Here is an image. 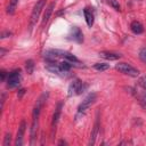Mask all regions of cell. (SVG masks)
Wrapping results in <instances>:
<instances>
[{
  "mask_svg": "<svg viewBox=\"0 0 146 146\" xmlns=\"http://www.w3.org/2000/svg\"><path fill=\"white\" fill-rule=\"evenodd\" d=\"M21 80H22V73H21V70L17 68V70H14L11 72L8 73V76L6 79V82H7V87L13 89V88H16L19 86L21 83Z\"/></svg>",
  "mask_w": 146,
  "mask_h": 146,
  "instance_id": "cell-1",
  "label": "cell"
},
{
  "mask_svg": "<svg viewBox=\"0 0 146 146\" xmlns=\"http://www.w3.org/2000/svg\"><path fill=\"white\" fill-rule=\"evenodd\" d=\"M115 68H116L119 72H121V73H123V74H125V75H129V76L136 78V76L139 75V71H138L137 68H135L133 66H131L130 64H128V63H123V62L117 63V64L115 65Z\"/></svg>",
  "mask_w": 146,
  "mask_h": 146,
  "instance_id": "cell-2",
  "label": "cell"
},
{
  "mask_svg": "<svg viewBox=\"0 0 146 146\" xmlns=\"http://www.w3.org/2000/svg\"><path fill=\"white\" fill-rule=\"evenodd\" d=\"M87 89V84H84L81 80L75 79L71 82V84L68 86V96H73V95H80L82 94L84 90Z\"/></svg>",
  "mask_w": 146,
  "mask_h": 146,
  "instance_id": "cell-3",
  "label": "cell"
},
{
  "mask_svg": "<svg viewBox=\"0 0 146 146\" xmlns=\"http://www.w3.org/2000/svg\"><path fill=\"white\" fill-rule=\"evenodd\" d=\"M46 1L47 0H39L34 5L33 10H32V14H31V19H30V29H32L34 26V24L36 23L39 16H40V13H41V10L43 9V7L46 5Z\"/></svg>",
  "mask_w": 146,
  "mask_h": 146,
  "instance_id": "cell-4",
  "label": "cell"
},
{
  "mask_svg": "<svg viewBox=\"0 0 146 146\" xmlns=\"http://www.w3.org/2000/svg\"><path fill=\"white\" fill-rule=\"evenodd\" d=\"M48 97H49V94H48V92H43V94H42V95H41V96L38 98L36 103H35V106H34V108H33V113H32L33 120L39 119L40 112H41V110H42L43 105L46 104V102H47Z\"/></svg>",
  "mask_w": 146,
  "mask_h": 146,
  "instance_id": "cell-5",
  "label": "cell"
},
{
  "mask_svg": "<svg viewBox=\"0 0 146 146\" xmlns=\"http://www.w3.org/2000/svg\"><path fill=\"white\" fill-rule=\"evenodd\" d=\"M96 97H97V95L95 94V92H90L83 100H82V103L79 105V107H78V113L79 114H83L94 103H95V100H96Z\"/></svg>",
  "mask_w": 146,
  "mask_h": 146,
  "instance_id": "cell-6",
  "label": "cell"
},
{
  "mask_svg": "<svg viewBox=\"0 0 146 146\" xmlns=\"http://www.w3.org/2000/svg\"><path fill=\"white\" fill-rule=\"evenodd\" d=\"M25 130H26V122H25V120H22L21 124L18 127V130H17V135H16V141H15L16 146L23 145V137H24Z\"/></svg>",
  "mask_w": 146,
  "mask_h": 146,
  "instance_id": "cell-7",
  "label": "cell"
},
{
  "mask_svg": "<svg viewBox=\"0 0 146 146\" xmlns=\"http://www.w3.org/2000/svg\"><path fill=\"white\" fill-rule=\"evenodd\" d=\"M68 36H70V39H72L73 41H75V42H78V43L83 42V34H82V31H81L79 27H76V26H73V27L71 29V32H70Z\"/></svg>",
  "mask_w": 146,
  "mask_h": 146,
  "instance_id": "cell-8",
  "label": "cell"
},
{
  "mask_svg": "<svg viewBox=\"0 0 146 146\" xmlns=\"http://www.w3.org/2000/svg\"><path fill=\"white\" fill-rule=\"evenodd\" d=\"M46 70H48L49 72L55 73V74H64V73H65V72L62 70V67L59 66V64H57V63H55V62L47 63V64H46Z\"/></svg>",
  "mask_w": 146,
  "mask_h": 146,
  "instance_id": "cell-9",
  "label": "cell"
},
{
  "mask_svg": "<svg viewBox=\"0 0 146 146\" xmlns=\"http://www.w3.org/2000/svg\"><path fill=\"white\" fill-rule=\"evenodd\" d=\"M54 8H55V2L49 3V6L46 8V11H44V14H43L42 22H41V26H42V27L48 23V21H49V18H50V16H51V14H52Z\"/></svg>",
  "mask_w": 146,
  "mask_h": 146,
  "instance_id": "cell-10",
  "label": "cell"
},
{
  "mask_svg": "<svg viewBox=\"0 0 146 146\" xmlns=\"http://www.w3.org/2000/svg\"><path fill=\"white\" fill-rule=\"evenodd\" d=\"M99 56L105 59H108V60H116V59L121 58V54L113 52V51H100Z\"/></svg>",
  "mask_w": 146,
  "mask_h": 146,
  "instance_id": "cell-11",
  "label": "cell"
},
{
  "mask_svg": "<svg viewBox=\"0 0 146 146\" xmlns=\"http://www.w3.org/2000/svg\"><path fill=\"white\" fill-rule=\"evenodd\" d=\"M83 14H84V18H86L87 25L89 27H91L94 25V13H92V10L89 7H86L83 9Z\"/></svg>",
  "mask_w": 146,
  "mask_h": 146,
  "instance_id": "cell-12",
  "label": "cell"
},
{
  "mask_svg": "<svg viewBox=\"0 0 146 146\" xmlns=\"http://www.w3.org/2000/svg\"><path fill=\"white\" fill-rule=\"evenodd\" d=\"M62 106H63V102L58 103L57 106H56V110H55V113L52 115V122H51V127L52 129H55L58 120H59V116H60V112H62Z\"/></svg>",
  "mask_w": 146,
  "mask_h": 146,
  "instance_id": "cell-13",
  "label": "cell"
},
{
  "mask_svg": "<svg viewBox=\"0 0 146 146\" xmlns=\"http://www.w3.org/2000/svg\"><path fill=\"white\" fill-rule=\"evenodd\" d=\"M130 29H131V31H132L135 34H141V33L144 32V26H143V24H141L140 22H138V21L131 22Z\"/></svg>",
  "mask_w": 146,
  "mask_h": 146,
  "instance_id": "cell-14",
  "label": "cell"
},
{
  "mask_svg": "<svg viewBox=\"0 0 146 146\" xmlns=\"http://www.w3.org/2000/svg\"><path fill=\"white\" fill-rule=\"evenodd\" d=\"M98 130H99V119L97 117L96 122H95V125H94V129H92V132H91V136H90V140H89V144L92 145L95 144V140H96V137L98 135Z\"/></svg>",
  "mask_w": 146,
  "mask_h": 146,
  "instance_id": "cell-15",
  "label": "cell"
},
{
  "mask_svg": "<svg viewBox=\"0 0 146 146\" xmlns=\"http://www.w3.org/2000/svg\"><path fill=\"white\" fill-rule=\"evenodd\" d=\"M38 127H39L38 119H36V120H33V122H32V127H31V144L34 143V139H35L36 133H38Z\"/></svg>",
  "mask_w": 146,
  "mask_h": 146,
  "instance_id": "cell-16",
  "label": "cell"
},
{
  "mask_svg": "<svg viewBox=\"0 0 146 146\" xmlns=\"http://www.w3.org/2000/svg\"><path fill=\"white\" fill-rule=\"evenodd\" d=\"M18 1H19V0H10V1H9V5H8V7H7V14L13 15V14L15 13L16 7H17V5H18Z\"/></svg>",
  "mask_w": 146,
  "mask_h": 146,
  "instance_id": "cell-17",
  "label": "cell"
},
{
  "mask_svg": "<svg viewBox=\"0 0 146 146\" xmlns=\"http://www.w3.org/2000/svg\"><path fill=\"white\" fill-rule=\"evenodd\" d=\"M25 70L29 74H32L33 71H34V62L32 59H27L25 62Z\"/></svg>",
  "mask_w": 146,
  "mask_h": 146,
  "instance_id": "cell-18",
  "label": "cell"
},
{
  "mask_svg": "<svg viewBox=\"0 0 146 146\" xmlns=\"http://www.w3.org/2000/svg\"><path fill=\"white\" fill-rule=\"evenodd\" d=\"M94 68L97 70V71L103 72V71H106V70L110 68V64H107V63H96L94 65Z\"/></svg>",
  "mask_w": 146,
  "mask_h": 146,
  "instance_id": "cell-19",
  "label": "cell"
},
{
  "mask_svg": "<svg viewBox=\"0 0 146 146\" xmlns=\"http://www.w3.org/2000/svg\"><path fill=\"white\" fill-rule=\"evenodd\" d=\"M139 58H140L141 62L146 63V47H143L139 50Z\"/></svg>",
  "mask_w": 146,
  "mask_h": 146,
  "instance_id": "cell-20",
  "label": "cell"
},
{
  "mask_svg": "<svg viewBox=\"0 0 146 146\" xmlns=\"http://www.w3.org/2000/svg\"><path fill=\"white\" fill-rule=\"evenodd\" d=\"M11 143V135L10 133H6L5 135V140H3V146H9Z\"/></svg>",
  "mask_w": 146,
  "mask_h": 146,
  "instance_id": "cell-21",
  "label": "cell"
},
{
  "mask_svg": "<svg viewBox=\"0 0 146 146\" xmlns=\"http://www.w3.org/2000/svg\"><path fill=\"white\" fill-rule=\"evenodd\" d=\"M139 83H140V86L146 90V76H143V78L139 80Z\"/></svg>",
  "mask_w": 146,
  "mask_h": 146,
  "instance_id": "cell-22",
  "label": "cell"
},
{
  "mask_svg": "<svg viewBox=\"0 0 146 146\" xmlns=\"http://www.w3.org/2000/svg\"><path fill=\"white\" fill-rule=\"evenodd\" d=\"M10 35H11V32H9V31H3V32L1 33V39L7 38V36H10Z\"/></svg>",
  "mask_w": 146,
  "mask_h": 146,
  "instance_id": "cell-23",
  "label": "cell"
},
{
  "mask_svg": "<svg viewBox=\"0 0 146 146\" xmlns=\"http://www.w3.org/2000/svg\"><path fill=\"white\" fill-rule=\"evenodd\" d=\"M0 74H1V81H5V80H6V76H8V74L6 73V71H5V70H1Z\"/></svg>",
  "mask_w": 146,
  "mask_h": 146,
  "instance_id": "cell-24",
  "label": "cell"
},
{
  "mask_svg": "<svg viewBox=\"0 0 146 146\" xmlns=\"http://www.w3.org/2000/svg\"><path fill=\"white\" fill-rule=\"evenodd\" d=\"M5 98H6V95L2 94V95H1V108H3V105H5Z\"/></svg>",
  "mask_w": 146,
  "mask_h": 146,
  "instance_id": "cell-25",
  "label": "cell"
},
{
  "mask_svg": "<svg viewBox=\"0 0 146 146\" xmlns=\"http://www.w3.org/2000/svg\"><path fill=\"white\" fill-rule=\"evenodd\" d=\"M24 94H25V89H21V90H19V92H18L17 95H18V97L21 98V97H22V96H23Z\"/></svg>",
  "mask_w": 146,
  "mask_h": 146,
  "instance_id": "cell-26",
  "label": "cell"
},
{
  "mask_svg": "<svg viewBox=\"0 0 146 146\" xmlns=\"http://www.w3.org/2000/svg\"><path fill=\"white\" fill-rule=\"evenodd\" d=\"M6 51H7V50H6L5 48H1V54H0V55H1V57H3V56H5V54H6Z\"/></svg>",
  "mask_w": 146,
  "mask_h": 146,
  "instance_id": "cell-27",
  "label": "cell"
},
{
  "mask_svg": "<svg viewBox=\"0 0 146 146\" xmlns=\"http://www.w3.org/2000/svg\"><path fill=\"white\" fill-rule=\"evenodd\" d=\"M62 144H66V141H64V140H60V141H59V145H62Z\"/></svg>",
  "mask_w": 146,
  "mask_h": 146,
  "instance_id": "cell-28",
  "label": "cell"
}]
</instances>
